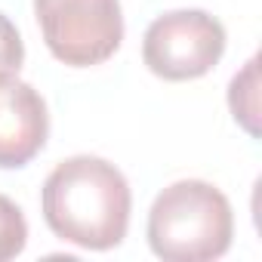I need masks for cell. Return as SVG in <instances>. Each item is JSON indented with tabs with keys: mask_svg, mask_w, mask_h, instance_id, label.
<instances>
[{
	"mask_svg": "<svg viewBox=\"0 0 262 262\" xmlns=\"http://www.w3.org/2000/svg\"><path fill=\"white\" fill-rule=\"evenodd\" d=\"M40 210L56 237L83 250H111L126 237L133 194L111 161L74 155L47 176Z\"/></svg>",
	"mask_w": 262,
	"mask_h": 262,
	"instance_id": "1",
	"label": "cell"
},
{
	"mask_svg": "<svg viewBox=\"0 0 262 262\" xmlns=\"http://www.w3.org/2000/svg\"><path fill=\"white\" fill-rule=\"evenodd\" d=\"M145 234L151 253L164 262H210L228 253L234 213L216 185L179 179L155 198Z\"/></svg>",
	"mask_w": 262,
	"mask_h": 262,
	"instance_id": "2",
	"label": "cell"
},
{
	"mask_svg": "<svg viewBox=\"0 0 262 262\" xmlns=\"http://www.w3.org/2000/svg\"><path fill=\"white\" fill-rule=\"evenodd\" d=\"M47 50L71 68L111 59L123 40L120 0H34Z\"/></svg>",
	"mask_w": 262,
	"mask_h": 262,
	"instance_id": "3",
	"label": "cell"
},
{
	"mask_svg": "<svg viewBox=\"0 0 262 262\" xmlns=\"http://www.w3.org/2000/svg\"><path fill=\"white\" fill-rule=\"evenodd\" d=\"M225 53V28L204 10H173L158 16L142 37V59L164 80H198Z\"/></svg>",
	"mask_w": 262,
	"mask_h": 262,
	"instance_id": "4",
	"label": "cell"
},
{
	"mask_svg": "<svg viewBox=\"0 0 262 262\" xmlns=\"http://www.w3.org/2000/svg\"><path fill=\"white\" fill-rule=\"evenodd\" d=\"M50 136L43 96L16 74L0 77V170L31 164Z\"/></svg>",
	"mask_w": 262,
	"mask_h": 262,
	"instance_id": "5",
	"label": "cell"
},
{
	"mask_svg": "<svg viewBox=\"0 0 262 262\" xmlns=\"http://www.w3.org/2000/svg\"><path fill=\"white\" fill-rule=\"evenodd\" d=\"M228 108L250 136H259V59L253 56L228 83Z\"/></svg>",
	"mask_w": 262,
	"mask_h": 262,
	"instance_id": "6",
	"label": "cell"
},
{
	"mask_svg": "<svg viewBox=\"0 0 262 262\" xmlns=\"http://www.w3.org/2000/svg\"><path fill=\"white\" fill-rule=\"evenodd\" d=\"M28 244V222L16 201L0 194V262L16 259Z\"/></svg>",
	"mask_w": 262,
	"mask_h": 262,
	"instance_id": "7",
	"label": "cell"
},
{
	"mask_svg": "<svg viewBox=\"0 0 262 262\" xmlns=\"http://www.w3.org/2000/svg\"><path fill=\"white\" fill-rule=\"evenodd\" d=\"M22 62H25V43H22V34H19V28L10 22V16L0 13V77L19 74Z\"/></svg>",
	"mask_w": 262,
	"mask_h": 262,
	"instance_id": "8",
	"label": "cell"
}]
</instances>
